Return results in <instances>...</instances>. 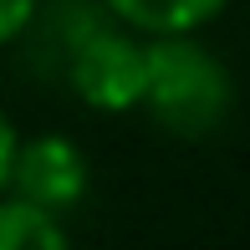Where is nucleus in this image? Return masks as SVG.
<instances>
[{"mask_svg":"<svg viewBox=\"0 0 250 250\" xmlns=\"http://www.w3.org/2000/svg\"><path fill=\"white\" fill-rule=\"evenodd\" d=\"M66 82L92 112H133L148 92V36L133 26H82L66 51Z\"/></svg>","mask_w":250,"mask_h":250,"instance_id":"2","label":"nucleus"},{"mask_svg":"<svg viewBox=\"0 0 250 250\" xmlns=\"http://www.w3.org/2000/svg\"><path fill=\"white\" fill-rule=\"evenodd\" d=\"M36 5L41 0H0V46H10V41H21L31 31Z\"/></svg>","mask_w":250,"mask_h":250,"instance_id":"6","label":"nucleus"},{"mask_svg":"<svg viewBox=\"0 0 250 250\" xmlns=\"http://www.w3.org/2000/svg\"><path fill=\"white\" fill-rule=\"evenodd\" d=\"M10 194L36 199L51 214H72L87 199V153L62 133H41V138H21L16 168H10Z\"/></svg>","mask_w":250,"mask_h":250,"instance_id":"3","label":"nucleus"},{"mask_svg":"<svg viewBox=\"0 0 250 250\" xmlns=\"http://www.w3.org/2000/svg\"><path fill=\"white\" fill-rule=\"evenodd\" d=\"M143 112L174 138H209L235 112V77L199 31L184 36H148V92Z\"/></svg>","mask_w":250,"mask_h":250,"instance_id":"1","label":"nucleus"},{"mask_svg":"<svg viewBox=\"0 0 250 250\" xmlns=\"http://www.w3.org/2000/svg\"><path fill=\"white\" fill-rule=\"evenodd\" d=\"M112 21L143 31V36H184V31H204L209 21L225 16L230 0H102Z\"/></svg>","mask_w":250,"mask_h":250,"instance_id":"4","label":"nucleus"},{"mask_svg":"<svg viewBox=\"0 0 250 250\" xmlns=\"http://www.w3.org/2000/svg\"><path fill=\"white\" fill-rule=\"evenodd\" d=\"M72 240L62 214L41 209L26 194H0V250H62Z\"/></svg>","mask_w":250,"mask_h":250,"instance_id":"5","label":"nucleus"},{"mask_svg":"<svg viewBox=\"0 0 250 250\" xmlns=\"http://www.w3.org/2000/svg\"><path fill=\"white\" fill-rule=\"evenodd\" d=\"M16 153H21V133L10 123V112L0 107V194L10 189V168H16Z\"/></svg>","mask_w":250,"mask_h":250,"instance_id":"7","label":"nucleus"}]
</instances>
